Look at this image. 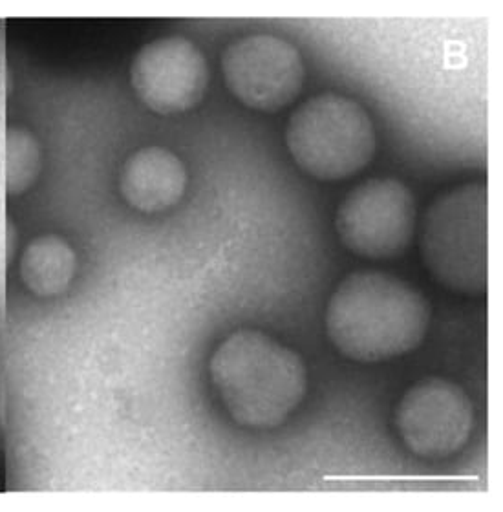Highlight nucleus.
I'll return each mask as SVG.
<instances>
[{
  "label": "nucleus",
  "instance_id": "f257e3e1",
  "mask_svg": "<svg viewBox=\"0 0 503 512\" xmlns=\"http://www.w3.org/2000/svg\"><path fill=\"white\" fill-rule=\"evenodd\" d=\"M429 322V300L405 280L381 271L348 275L326 308L330 341L357 363H379L416 350Z\"/></svg>",
  "mask_w": 503,
  "mask_h": 512
},
{
  "label": "nucleus",
  "instance_id": "f03ea898",
  "mask_svg": "<svg viewBox=\"0 0 503 512\" xmlns=\"http://www.w3.org/2000/svg\"><path fill=\"white\" fill-rule=\"evenodd\" d=\"M227 412L247 428H275L304 399L308 370L297 352L258 330H238L209 363Z\"/></svg>",
  "mask_w": 503,
  "mask_h": 512
},
{
  "label": "nucleus",
  "instance_id": "7ed1b4c3",
  "mask_svg": "<svg viewBox=\"0 0 503 512\" xmlns=\"http://www.w3.org/2000/svg\"><path fill=\"white\" fill-rule=\"evenodd\" d=\"M421 256L430 275L463 295L489 286V189L465 183L439 194L421 224Z\"/></svg>",
  "mask_w": 503,
  "mask_h": 512
},
{
  "label": "nucleus",
  "instance_id": "20e7f679",
  "mask_svg": "<svg viewBox=\"0 0 503 512\" xmlns=\"http://www.w3.org/2000/svg\"><path fill=\"white\" fill-rule=\"evenodd\" d=\"M289 154L300 169L322 182L363 171L375 154L372 119L357 101L321 94L300 105L286 128Z\"/></svg>",
  "mask_w": 503,
  "mask_h": 512
},
{
  "label": "nucleus",
  "instance_id": "39448f33",
  "mask_svg": "<svg viewBox=\"0 0 503 512\" xmlns=\"http://www.w3.org/2000/svg\"><path fill=\"white\" fill-rule=\"evenodd\" d=\"M418 207L405 183L375 178L361 183L341 203L335 227L344 246L374 260L407 251L416 231Z\"/></svg>",
  "mask_w": 503,
  "mask_h": 512
},
{
  "label": "nucleus",
  "instance_id": "423d86ee",
  "mask_svg": "<svg viewBox=\"0 0 503 512\" xmlns=\"http://www.w3.org/2000/svg\"><path fill=\"white\" fill-rule=\"evenodd\" d=\"M225 85L246 107L277 112L288 107L304 85V61L299 50L275 35H246L222 55Z\"/></svg>",
  "mask_w": 503,
  "mask_h": 512
},
{
  "label": "nucleus",
  "instance_id": "0eeeda50",
  "mask_svg": "<svg viewBox=\"0 0 503 512\" xmlns=\"http://www.w3.org/2000/svg\"><path fill=\"white\" fill-rule=\"evenodd\" d=\"M474 408L458 384L429 377L410 386L396 408V428L412 454L449 458L471 438Z\"/></svg>",
  "mask_w": 503,
  "mask_h": 512
},
{
  "label": "nucleus",
  "instance_id": "6e6552de",
  "mask_svg": "<svg viewBox=\"0 0 503 512\" xmlns=\"http://www.w3.org/2000/svg\"><path fill=\"white\" fill-rule=\"evenodd\" d=\"M130 83L156 114H182L205 96L209 66L193 41L180 35L161 37L145 44L134 57Z\"/></svg>",
  "mask_w": 503,
  "mask_h": 512
},
{
  "label": "nucleus",
  "instance_id": "1a4fd4ad",
  "mask_svg": "<svg viewBox=\"0 0 503 512\" xmlns=\"http://www.w3.org/2000/svg\"><path fill=\"white\" fill-rule=\"evenodd\" d=\"M187 171L182 160L163 147L138 150L125 161L119 191L141 213H161L182 200Z\"/></svg>",
  "mask_w": 503,
  "mask_h": 512
},
{
  "label": "nucleus",
  "instance_id": "9d476101",
  "mask_svg": "<svg viewBox=\"0 0 503 512\" xmlns=\"http://www.w3.org/2000/svg\"><path fill=\"white\" fill-rule=\"evenodd\" d=\"M77 258L65 238L39 236L24 249L21 258L22 282L37 297L52 299L65 293L74 280Z\"/></svg>",
  "mask_w": 503,
  "mask_h": 512
},
{
  "label": "nucleus",
  "instance_id": "9b49d317",
  "mask_svg": "<svg viewBox=\"0 0 503 512\" xmlns=\"http://www.w3.org/2000/svg\"><path fill=\"white\" fill-rule=\"evenodd\" d=\"M43 165L41 147L32 132L10 128L6 134V192L19 196L32 187Z\"/></svg>",
  "mask_w": 503,
  "mask_h": 512
}]
</instances>
